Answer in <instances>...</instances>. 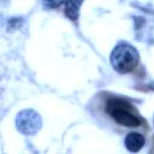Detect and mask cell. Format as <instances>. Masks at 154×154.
I'll return each mask as SVG.
<instances>
[{
	"label": "cell",
	"instance_id": "1",
	"mask_svg": "<svg viewBox=\"0 0 154 154\" xmlns=\"http://www.w3.org/2000/svg\"><path fill=\"white\" fill-rule=\"evenodd\" d=\"M138 60V52L129 43H119L111 53V64L119 73L131 72L137 66Z\"/></svg>",
	"mask_w": 154,
	"mask_h": 154
},
{
	"label": "cell",
	"instance_id": "2",
	"mask_svg": "<svg viewBox=\"0 0 154 154\" xmlns=\"http://www.w3.org/2000/svg\"><path fill=\"white\" fill-rule=\"evenodd\" d=\"M107 112L118 124L125 126L134 128L138 126L141 123L138 116L135 114V111L131 105L123 100H111L107 105Z\"/></svg>",
	"mask_w": 154,
	"mask_h": 154
},
{
	"label": "cell",
	"instance_id": "3",
	"mask_svg": "<svg viewBox=\"0 0 154 154\" xmlns=\"http://www.w3.org/2000/svg\"><path fill=\"white\" fill-rule=\"evenodd\" d=\"M41 117L32 109H24L16 118L17 129L24 135H35L41 129Z\"/></svg>",
	"mask_w": 154,
	"mask_h": 154
},
{
	"label": "cell",
	"instance_id": "4",
	"mask_svg": "<svg viewBox=\"0 0 154 154\" xmlns=\"http://www.w3.org/2000/svg\"><path fill=\"white\" fill-rule=\"evenodd\" d=\"M144 144V137L138 132H130L125 137V147L130 152H138Z\"/></svg>",
	"mask_w": 154,
	"mask_h": 154
},
{
	"label": "cell",
	"instance_id": "5",
	"mask_svg": "<svg viewBox=\"0 0 154 154\" xmlns=\"http://www.w3.org/2000/svg\"><path fill=\"white\" fill-rule=\"evenodd\" d=\"M83 0H67L66 2V8H65V14L71 19L76 20L78 18V11L82 5Z\"/></svg>",
	"mask_w": 154,
	"mask_h": 154
},
{
	"label": "cell",
	"instance_id": "6",
	"mask_svg": "<svg viewBox=\"0 0 154 154\" xmlns=\"http://www.w3.org/2000/svg\"><path fill=\"white\" fill-rule=\"evenodd\" d=\"M42 2L48 8H57V7L61 6L65 2V0H42Z\"/></svg>",
	"mask_w": 154,
	"mask_h": 154
}]
</instances>
